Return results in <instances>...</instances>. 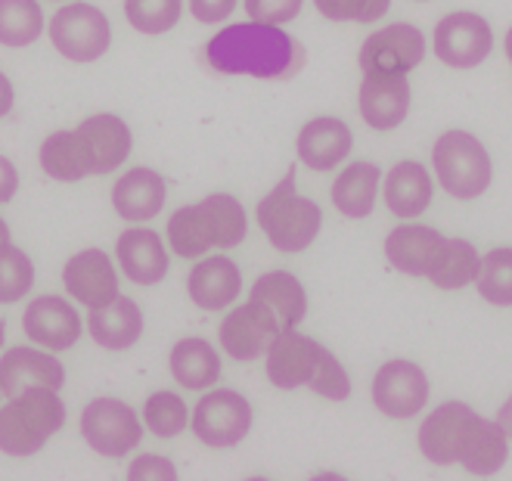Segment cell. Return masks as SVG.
<instances>
[{"instance_id": "6da1fadb", "label": "cell", "mask_w": 512, "mask_h": 481, "mask_svg": "<svg viewBox=\"0 0 512 481\" xmlns=\"http://www.w3.org/2000/svg\"><path fill=\"white\" fill-rule=\"evenodd\" d=\"M202 66L215 75H246L258 81H289L305 69L301 47L283 25L267 22H236L227 25L199 53Z\"/></svg>"}, {"instance_id": "7a4b0ae2", "label": "cell", "mask_w": 512, "mask_h": 481, "mask_svg": "<svg viewBox=\"0 0 512 481\" xmlns=\"http://www.w3.org/2000/svg\"><path fill=\"white\" fill-rule=\"evenodd\" d=\"M255 218L261 233L267 236V243L274 246L280 255H301L314 246V239L320 236L323 227V208L301 196L295 187V165L283 174L280 184L270 190L258 208Z\"/></svg>"}, {"instance_id": "3957f363", "label": "cell", "mask_w": 512, "mask_h": 481, "mask_svg": "<svg viewBox=\"0 0 512 481\" xmlns=\"http://www.w3.org/2000/svg\"><path fill=\"white\" fill-rule=\"evenodd\" d=\"M66 426V404L56 388H25L0 407V454L35 457Z\"/></svg>"}, {"instance_id": "277c9868", "label": "cell", "mask_w": 512, "mask_h": 481, "mask_svg": "<svg viewBox=\"0 0 512 481\" xmlns=\"http://www.w3.org/2000/svg\"><path fill=\"white\" fill-rule=\"evenodd\" d=\"M432 168L438 184L447 196L460 202H472L485 196L494 180V162L488 146L475 134L450 128L432 146Z\"/></svg>"}, {"instance_id": "5b68a950", "label": "cell", "mask_w": 512, "mask_h": 481, "mask_svg": "<svg viewBox=\"0 0 512 481\" xmlns=\"http://www.w3.org/2000/svg\"><path fill=\"white\" fill-rule=\"evenodd\" d=\"M50 44L69 63H97L112 47L109 16L94 4H66L50 19Z\"/></svg>"}, {"instance_id": "8992f818", "label": "cell", "mask_w": 512, "mask_h": 481, "mask_svg": "<svg viewBox=\"0 0 512 481\" xmlns=\"http://www.w3.org/2000/svg\"><path fill=\"white\" fill-rule=\"evenodd\" d=\"M255 423V413L249 398H243L233 388H218V392H208L193 416H190V429L193 435L212 450H230L239 447Z\"/></svg>"}, {"instance_id": "52a82bcc", "label": "cell", "mask_w": 512, "mask_h": 481, "mask_svg": "<svg viewBox=\"0 0 512 481\" xmlns=\"http://www.w3.org/2000/svg\"><path fill=\"white\" fill-rule=\"evenodd\" d=\"M81 438L87 441L90 450H97L100 457L122 460L131 450L140 447L143 423L134 413V407H128L125 401L94 398L81 413Z\"/></svg>"}, {"instance_id": "ba28073f", "label": "cell", "mask_w": 512, "mask_h": 481, "mask_svg": "<svg viewBox=\"0 0 512 481\" xmlns=\"http://www.w3.org/2000/svg\"><path fill=\"white\" fill-rule=\"evenodd\" d=\"M426 53V35L410 22H395L364 41L357 63L364 75H410L416 66H423Z\"/></svg>"}, {"instance_id": "9c48e42d", "label": "cell", "mask_w": 512, "mask_h": 481, "mask_svg": "<svg viewBox=\"0 0 512 481\" xmlns=\"http://www.w3.org/2000/svg\"><path fill=\"white\" fill-rule=\"evenodd\" d=\"M373 404L388 419H413L426 410L432 385L426 370L413 364V360H388L373 376Z\"/></svg>"}, {"instance_id": "30bf717a", "label": "cell", "mask_w": 512, "mask_h": 481, "mask_svg": "<svg viewBox=\"0 0 512 481\" xmlns=\"http://www.w3.org/2000/svg\"><path fill=\"white\" fill-rule=\"evenodd\" d=\"M435 56L450 69H475L494 50V28L478 13H447L435 25Z\"/></svg>"}, {"instance_id": "8fae6325", "label": "cell", "mask_w": 512, "mask_h": 481, "mask_svg": "<svg viewBox=\"0 0 512 481\" xmlns=\"http://www.w3.org/2000/svg\"><path fill=\"white\" fill-rule=\"evenodd\" d=\"M75 143L84 159L87 177H106L125 165L134 149V134L125 118L112 112L90 115L75 128Z\"/></svg>"}, {"instance_id": "7c38bea8", "label": "cell", "mask_w": 512, "mask_h": 481, "mask_svg": "<svg viewBox=\"0 0 512 481\" xmlns=\"http://www.w3.org/2000/svg\"><path fill=\"white\" fill-rule=\"evenodd\" d=\"M249 305L274 336L289 333L308 317V292L289 270H270L252 283Z\"/></svg>"}, {"instance_id": "4fadbf2b", "label": "cell", "mask_w": 512, "mask_h": 481, "mask_svg": "<svg viewBox=\"0 0 512 481\" xmlns=\"http://www.w3.org/2000/svg\"><path fill=\"white\" fill-rule=\"evenodd\" d=\"M323 354H326V345H320L317 339L305 333H298V329L274 336V342L264 351V367H267L270 385L280 388V392L308 388L320 370Z\"/></svg>"}, {"instance_id": "5bb4252c", "label": "cell", "mask_w": 512, "mask_h": 481, "mask_svg": "<svg viewBox=\"0 0 512 481\" xmlns=\"http://www.w3.org/2000/svg\"><path fill=\"white\" fill-rule=\"evenodd\" d=\"M475 419H478V413L463 401L438 404L423 419V426H419V435H416V444L423 450V457L435 466H457L466 435Z\"/></svg>"}, {"instance_id": "9a60e30c", "label": "cell", "mask_w": 512, "mask_h": 481, "mask_svg": "<svg viewBox=\"0 0 512 481\" xmlns=\"http://www.w3.org/2000/svg\"><path fill=\"white\" fill-rule=\"evenodd\" d=\"M22 329L28 339L47 351H69L78 345V339L84 333V323H81L75 305L66 302V298L41 295L35 302H28V308L22 314Z\"/></svg>"}, {"instance_id": "2e32d148", "label": "cell", "mask_w": 512, "mask_h": 481, "mask_svg": "<svg viewBox=\"0 0 512 481\" xmlns=\"http://www.w3.org/2000/svg\"><path fill=\"white\" fill-rule=\"evenodd\" d=\"M63 283H66V292L75 298V302H81L90 311L106 308L115 302L118 295H122L115 264L100 249L75 252L63 267Z\"/></svg>"}, {"instance_id": "e0dca14e", "label": "cell", "mask_w": 512, "mask_h": 481, "mask_svg": "<svg viewBox=\"0 0 512 481\" xmlns=\"http://www.w3.org/2000/svg\"><path fill=\"white\" fill-rule=\"evenodd\" d=\"M410 100L413 90L407 75H364L357 109L373 131H395L407 122Z\"/></svg>"}, {"instance_id": "ac0fdd59", "label": "cell", "mask_w": 512, "mask_h": 481, "mask_svg": "<svg viewBox=\"0 0 512 481\" xmlns=\"http://www.w3.org/2000/svg\"><path fill=\"white\" fill-rule=\"evenodd\" d=\"M351 146H354V134L336 115L311 118V122L295 137L298 162L311 171H320V174L336 171L351 156Z\"/></svg>"}, {"instance_id": "d6986e66", "label": "cell", "mask_w": 512, "mask_h": 481, "mask_svg": "<svg viewBox=\"0 0 512 481\" xmlns=\"http://www.w3.org/2000/svg\"><path fill=\"white\" fill-rule=\"evenodd\" d=\"M115 258L122 264L125 277L137 286H159L168 277V249L162 236L149 227H128L115 239Z\"/></svg>"}, {"instance_id": "ffe728a7", "label": "cell", "mask_w": 512, "mask_h": 481, "mask_svg": "<svg viewBox=\"0 0 512 481\" xmlns=\"http://www.w3.org/2000/svg\"><path fill=\"white\" fill-rule=\"evenodd\" d=\"M187 292L202 311H224L243 292V270L227 255H202L187 277Z\"/></svg>"}, {"instance_id": "44dd1931", "label": "cell", "mask_w": 512, "mask_h": 481, "mask_svg": "<svg viewBox=\"0 0 512 481\" xmlns=\"http://www.w3.org/2000/svg\"><path fill=\"white\" fill-rule=\"evenodd\" d=\"M168 199L165 177L153 168H131L115 180L112 208L115 215L128 224H146L162 215Z\"/></svg>"}, {"instance_id": "7402d4cb", "label": "cell", "mask_w": 512, "mask_h": 481, "mask_svg": "<svg viewBox=\"0 0 512 481\" xmlns=\"http://www.w3.org/2000/svg\"><path fill=\"white\" fill-rule=\"evenodd\" d=\"M38 385L59 392L66 385V367L53 354L25 345L4 351V357H0V395L13 398L25 392V388H38Z\"/></svg>"}, {"instance_id": "603a6c76", "label": "cell", "mask_w": 512, "mask_h": 481, "mask_svg": "<svg viewBox=\"0 0 512 481\" xmlns=\"http://www.w3.org/2000/svg\"><path fill=\"white\" fill-rule=\"evenodd\" d=\"M382 193H385V205L391 215L401 221H413L429 212L432 196H435V180L423 162L407 159L385 174Z\"/></svg>"}, {"instance_id": "cb8c5ba5", "label": "cell", "mask_w": 512, "mask_h": 481, "mask_svg": "<svg viewBox=\"0 0 512 481\" xmlns=\"http://www.w3.org/2000/svg\"><path fill=\"white\" fill-rule=\"evenodd\" d=\"M444 246V233L426 224H404L385 236V258L404 277H426Z\"/></svg>"}, {"instance_id": "d4e9b609", "label": "cell", "mask_w": 512, "mask_h": 481, "mask_svg": "<svg viewBox=\"0 0 512 481\" xmlns=\"http://www.w3.org/2000/svg\"><path fill=\"white\" fill-rule=\"evenodd\" d=\"M143 308L128 295H118L112 305L87 314V333L103 351H128L143 339Z\"/></svg>"}, {"instance_id": "484cf974", "label": "cell", "mask_w": 512, "mask_h": 481, "mask_svg": "<svg viewBox=\"0 0 512 481\" xmlns=\"http://www.w3.org/2000/svg\"><path fill=\"white\" fill-rule=\"evenodd\" d=\"M379 184H382V168L376 162H351L333 180L329 196H333V205L339 215H345L351 221H364L376 208Z\"/></svg>"}, {"instance_id": "4316f807", "label": "cell", "mask_w": 512, "mask_h": 481, "mask_svg": "<svg viewBox=\"0 0 512 481\" xmlns=\"http://www.w3.org/2000/svg\"><path fill=\"white\" fill-rule=\"evenodd\" d=\"M218 339L230 360H236V364H252V360L264 357L267 345L274 342V333H270L267 323L246 302L224 317V323L218 326Z\"/></svg>"}, {"instance_id": "83f0119b", "label": "cell", "mask_w": 512, "mask_h": 481, "mask_svg": "<svg viewBox=\"0 0 512 481\" xmlns=\"http://www.w3.org/2000/svg\"><path fill=\"white\" fill-rule=\"evenodd\" d=\"M168 367L180 388H187V392H205V388H212L221 379V354L215 351L212 342L190 336V339H180L171 348Z\"/></svg>"}, {"instance_id": "f1b7e54d", "label": "cell", "mask_w": 512, "mask_h": 481, "mask_svg": "<svg viewBox=\"0 0 512 481\" xmlns=\"http://www.w3.org/2000/svg\"><path fill=\"white\" fill-rule=\"evenodd\" d=\"M509 460V438L506 432L500 429L497 419H485L478 416L469 435H466V444H463V454H460V466L469 472V475H478V478H491L497 475Z\"/></svg>"}, {"instance_id": "f546056e", "label": "cell", "mask_w": 512, "mask_h": 481, "mask_svg": "<svg viewBox=\"0 0 512 481\" xmlns=\"http://www.w3.org/2000/svg\"><path fill=\"white\" fill-rule=\"evenodd\" d=\"M478 249L469 243V239H460V236H444V246L435 258V264L429 267L426 280L441 289V292H457V289H466L475 274H478Z\"/></svg>"}, {"instance_id": "4dcf8cb0", "label": "cell", "mask_w": 512, "mask_h": 481, "mask_svg": "<svg viewBox=\"0 0 512 481\" xmlns=\"http://www.w3.org/2000/svg\"><path fill=\"white\" fill-rule=\"evenodd\" d=\"M208 233H212V243L215 249H236L243 246V239L249 233V218H246V208L236 196L230 193H212L199 202Z\"/></svg>"}, {"instance_id": "1f68e13d", "label": "cell", "mask_w": 512, "mask_h": 481, "mask_svg": "<svg viewBox=\"0 0 512 481\" xmlns=\"http://www.w3.org/2000/svg\"><path fill=\"white\" fill-rule=\"evenodd\" d=\"M44 10L38 0H0V47L22 50L41 41Z\"/></svg>"}, {"instance_id": "d6a6232c", "label": "cell", "mask_w": 512, "mask_h": 481, "mask_svg": "<svg viewBox=\"0 0 512 481\" xmlns=\"http://www.w3.org/2000/svg\"><path fill=\"white\" fill-rule=\"evenodd\" d=\"M168 243L177 258H187V261H196L215 249L199 202L177 208V212L168 218Z\"/></svg>"}, {"instance_id": "836d02e7", "label": "cell", "mask_w": 512, "mask_h": 481, "mask_svg": "<svg viewBox=\"0 0 512 481\" xmlns=\"http://www.w3.org/2000/svg\"><path fill=\"white\" fill-rule=\"evenodd\" d=\"M41 171L59 184H78V180L87 177L84 159L78 153V143H75V131H56L41 143V153H38Z\"/></svg>"}, {"instance_id": "e575fe53", "label": "cell", "mask_w": 512, "mask_h": 481, "mask_svg": "<svg viewBox=\"0 0 512 481\" xmlns=\"http://www.w3.org/2000/svg\"><path fill=\"white\" fill-rule=\"evenodd\" d=\"M475 289L494 308H512V249L500 246L481 255L478 274H475Z\"/></svg>"}, {"instance_id": "d590c367", "label": "cell", "mask_w": 512, "mask_h": 481, "mask_svg": "<svg viewBox=\"0 0 512 481\" xmlns=\"http://www.w3.org/2000/svg\"><path fill=\"white\" fill-rule=\"evenodd\" d=\"M143 429H149L156 438L168 441L177 438L184 429H190V410L187 401L174 392H156L143 401Z\"/></svg>"}, {"instance_id": "8d00e7d4", "label": "cell", "mask_w": 512, "mask_h": 481, "mask_svg": "<svg viewBox=\"0 0 512 481\" xmlns=\"http://www.w3.org/2000/svg\"><path fill=\"white\" fill-rule=\"evenodd\" d=\"M35 289V264L19 246H0V305H19Z\"/></svg>"}, {"instance_id": "74e56055", "label": "cell", "mask_w": 512, "mask_h": 481, "mask_svg": "<svg viewBox=\"0 0 512 481\" xmlns=\"http://www.w3.org/2000/svg\"><path fill=\"white\" fill-rule=\"evenodd\" d=\"M125 16L140 35H165L184 16V0H125Z\"/></svg>"}, {"instance_id": "f35d334b", "label": "cell", "mask_w": 512, "mask_h": 481, "mask_svg": "<svg viewBox=\"0 0 512 481\" xmlns=\"http://www.w3.org/2000/svg\"><path fill=\"white\" fill-rule=\"evenodd\" d=\"M314 7L329 22L373 25L391 10V0H314Z\"/></svg>"}, {"instance_id": "ab89813d", "label": "cell", "mask_w": 512, "mask_h": 481, "mask_svg": "<svg viewBox=\"0 0 512 481\" xmlns=\"http://www.w3.org/2000/svg\"><path fill=\"white\" fill-rule=\"evenodd\" d=\"M311 392L314 395H320V398H326V401H348L351 398V376H348V370L342 367V360L326 348V354H323V360H320V370H317V376L311 379Z\"/></svg>"}, {"instance_id": "60d3db41", "label": "cell", "mask_w": 512, "mask_h": 481, "mask_svg": "<svg viewBox=\"0 0 512 481\" xmlns=\"http://www.w3.org/2000/svg\"><path fill=\"white\" fill-rule=\"evenodd\" d=\"M246 13L255 22H267V25H289L292 19L301 16V7L305 0H246Z\"/></svg>"}, {"instance_id": "b9f144b4", "label": "cell", "mask_w": 512, "mask_h": 481, "mask_svg": "<svg viewBox=\"0 0 512 481\" xmlns=\"http://www.w3.org/2000/svg\"><path fill=\"white\" fill-rule=\"evenodd\" d=\"M177 481V466L168 457L159 454H143L128 466V481Z\"/></svg>"}, {"instance_id": "7bdbcfd3", "label": "cell", "mask_w": 512, "mask_h": 481, "mask_svg": "<svg viewBox=\"0 0 512 481\" xmlns=\"http://www.w3.org/2000/svg\"><path fill=\"white\" fill-rule=\"evenodd\" d=\"M236 10V0H190V13L202 25H221Z\"/></svg>"}, {"instance_id": "ee69618b", "label": "cell", "mask_w": 512, "mask_h": 481, "mask_svg": "<svg viewBox=\"0 0 512 481\" xmlns=\"http://www.w3.org/2000/svg\"><path fill=\"white\" fill-rule=\"evenodd\" d=\"M16 193H19V168L7 156H0V205L13 202Z\"/></svg>"}, {"instance_id": "f6af8a7d", "label": "cell", "mask_w": 512, "mask_h": 481, "mask_svg": "<svg viewBox=\"0 0 512 481\" xmlns=\"http://www.w3.org/2000/svg\"><path fill=\"white\" fill-rule=\"evenodd\" d=\"M13 103H16V90H13V81L0 72V118H7L13 112Z\"/></svg>"}, {"instance_id": "bcb514c9", "label": "cell", "mask_w": 512, "mask_h": 481, "mask_svg": "<svg viewBox=\"0 0 512 481\" xmlns=\"http://www.w3.org/2000/svg\"><path fill=\"white\" fill-rule=\"evenodd\" d=\"M497 423H500V429L506 432V438L512 441V395L503 401V407H500V413H497Z\"/></svg>"}, {"instance_id": "7dc6e473", "label": "cell", "mask_w": 512, "mask_h": 481, "mask_svg": "<svg viewBox=\"0 0 512 481\" xmlns=\"http://www.w3.org/2000/svg\"><path fill=\"white\" fill-rule=\"evenodd\" d=\"M4 243H10V224L0 218V246H4Z\"/></svg>"}, {"instance_id": "c3c4849f", "label": "cell", "mask_w": 512, "mask_h": 481, "mask_svg": "<svg viewBox=\"0 0 512 481\" xmlns=\"http://www.w3.org/2000/svg\"><path fill=\"white\" fill-rule=\"evenodd\" d=\"M506 63L512 66V28L506 32Z\"/></svg>"}, {"instance_id": "681fc988", "label": "cell", "mask_w": 512, "mask_h": 481, "mask_svg": "<svg viewBox=\"0 0 512 481\" xmlns=\"http://www.w3.org/2000/svg\"><path fill=\"white\" fill-rule=\"evenodd\" d=\"M4 339H7V323L0 320V348H4Z\"/></svg>"}, {"instance_id": "f907efd6", "label": "cell", "mask_w": 512, "mask_h": 481, "mask_svg": "<svg viewBox=\"0 0 512 481\" xmlns=\"http://www.w3.org/2000/svg\"><path fill=\"white\" fill-rule=\"evenodd\" d=\"M416 4H429V0H416Z\"/></svg>"}, {"instance_id": "816d5d0a", "label": "cell", "mask_w": 512, "mask_h": 481, "mask_svg": "<svg viewBox=\"0 0 512 481\" xmlns=\"http://www.w3.org/2000/svg\"><path fill=\"white\" fill-rule=\"evenodd\" d=\"M53 4H63V0H53Z\"/></svg>"}]
</instances>
